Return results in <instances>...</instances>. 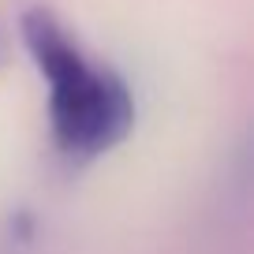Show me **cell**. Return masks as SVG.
<instances>
[{
  "mask_svg": "<svg viewBox=\"0 0 254 254\" xmlns=\"http://www.w3.org/2000/svg\"><path fill=\"white\" fill-rule=\"evenodd\" d=\"M23 41L49 86V127L56 146L71 157H94L124 142L135 124V101L124 79L90 64L45 8L23 15Z\"/></svg>",
  "mask_w": 254,
  "mask_h": 254,
  "instance_id": "6da1fadb",
  "label": "cell"
}]
</instances>
